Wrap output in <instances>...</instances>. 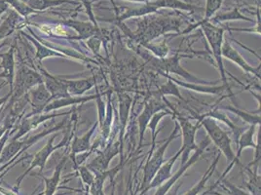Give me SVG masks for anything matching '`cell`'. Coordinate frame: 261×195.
Instances as JSON below:
<instances>
[{
  "instance_id": "cell-38",
  "label": "cell",
  "mask_w": 261,
  "mask_h": 195,
  "mask_svg": "<svg viewBox=\"0 0 261 195\" xmlns=\"http://www.w3.org/2000/svg\"><path fill=\"white\" fill-rule=\"evenodd\" d=\"M223 3V0H206V8L204 19L201 22H207L210 21L213 16L220 9L221 5Z\"/></svg>"
},
{
  "instance_id": "cell-41",
  "label": "cell",
  "mask_w": 261,
  "mask_h": 195,
  "mask_svg": "<svg viewBox=\"0 0 261 195\" xmlns=\"http://www.w3.org/2000/svg\"><path fill=\"white\" fill-rule=\"evenodd\" d=\"M102 44V40L98 36H92L87 39L88 47L93 52V54L99 56V50Z\"/></svg>"
},
{
  "instance_id": "cell-31",
  "label": "cell",
  "mask_w": 261,
  "mask_h": 195,
  "mask_svg": "<svg viewBox=\"0 0 261 195\" xmlns=\"http://www.w3.org/2000/svg\"><path fill=\"white\" fill-rule=\"evenodd\" d=\"M34 11H45L48 8L61 6L65 3H75L72 0H28L25 2Z\"/></svg>"
},
{
  "instance_id": "cell-46",
  "label": "cell",
  "mask_w": 261,
  "mask_h": 195,
  "mask_svg": "<svg viewBox=\"0 0 261 195\" xmlns=\"http://www.w3.org/2000/svg\"><path fill=\"white\" fill-rule=\"evenodd\" d=\"M127 1H132V2H138V3H146L148 1H151V0H127Z\"/></svg>"
},
{
  "instance_id": "cell-18",
  "label": "cell",
  "mask_w": 261,
  "mask_h": 195,
  "mask_svg": "<svg viewBox=\"0 0 261 195\" xmlns=\"http://www.w3.org/2000/svg\"><path fill=\"white\" fill-rule=\"evenodd\" d=\"M182 151L181 149L174 154V156H172L167 162H164L163 165L160 167V169L158 170V172L155 175V177L153 178L151 183L148 184L140 195H143L146 193L149 189L156 188L158 186H160L161 184H164L167 180H169L172 177V169L174 167V163L177 160V158L181 155Z\"/></svg>"
},
{
  "instance_id": "cell-44",
  "label": "cell",
  "mask_w": 261,
  "mask_h": 195,
  "mask_svg": "<svg viewBox=\"0 0 261 195\" xmlns=\"http://www.w3.org/2000/svg\"><path fill=\"white\" fill-rule=\"evenodd\" d=\"M10 97H11V92H9V93H8L6 96L0 98V108L6 104V102H7V101L10 99Z\"/></svg>"
},
{
  "instance_id": "cell-12",
  "label": "cell",
  "mask_w": 261,
  "mask_h": 195,
  "mask_svg": "<svg viewBox=\"0 0 261 195\" xmlns=\"http://www.w3.org/2000/svg\"><path fill=\"white\" fill-rule=\"evenodd\" d=\"M61 22L65 27L73 29L78 33V36H68V39L85 40L92 36H98L102 40V42L105 40L106 34L103 33V31L98 26H95L93 22H80L75 20H66Z\"/></svg>"
},
{
  "instance_id": "cell-15",
  "label": "cell",
  "mask_w": 261,
  "mask_h": 195,
  "mask_svg": "<svg viewBox=\"0 0 261 195\" xmlns=\"http://www.w3.org/2000/svg\"><path fill=\"white\" fill-rule=\"evenodd\" d=\"M35 69H38L39 74L43 77L44 85L50 93L52 101L69 96L65 79L50 75L46 69H44L42 65H40V63H38Z\"/></svg>"
},
{
  "instance_id": "cell-28",
  "label": "cell",
  "mask_w": 261,
  "mask_h": 195,
  "mask_svg": "<svg viewBox=\"0 0 261 195\" xmlns=\"http://www.w3.org/2000/svg\"><path fill=\"white\" fill-rule=\"evenodd\" d=\"M256 127L257 125H250V127L243 132L241 135H240L239 139L237 141L238 143V152L236 154V158L239 160L240 156L242 154V152L245 150V149H248V148H252L255 150L256 148V143L253 141V136H254V133L256 131Z\"/></svg>"
},
{
  "instance_id": "cell-36",
  "label": "cell",
  "mask_w": 261,
  "mask_h": 195,
  "mask_svg": "<svg viewBox=\"0 0 261 195\" xmlns=\"http://www.w3.org/2000/svg\"><path fill=\"white\" fill-rule=\"evenodd\" d=\"M5 2L9 6H11L14 11L17 12L20 16H22V18H28L30 15L37 13L22 0H5Z\"/></svg>"
},
{
  "instance_id": "cell-49",
  "label": "cell",
  "mask_w": 261,
  "mask_h": 195,
  "mask_svg": "<svg viewBox=\"0 0 261 195\" xmlns=\"http://www.w3.org/2000/svg\"><path fill=\"white\" fill-rule=\"evenodd\" d=\"M1 112H2V109H0V115H1Z\"/></svg>"
},
{
  "instance_id": "cell-22",
  "label": "cell",
  "mask_w": 261,
  "mask_h": 195,
  "mask_svg": "<svg viewBox=\"0 0 261 195\" xmlns=\"http://www.w3.org/2000/svg\"><path fill=\"white\" fill-rule=\"evenodd\" d=\"M65 82L67 88V92L70 96H83L93 87L97 86V78L95 76L78 80L65 79Z\"/></svg>"
},
{
  "instance_id": "cell-32",
  "label": "cell",
  "mask_w": 261,
  "mask_h": 195,
  "mask_svg": "<svg viewBox=\"0 0 261 195\" xmlns=\"http://www.w3.org/2000/svg\"><path fill=\"white\" fill-rule=\"evenodd\" d=\"M201 116H202V117H204V116H210V117H213V118H215L216 120L223 121V122L228 126L229 128L232 130L233 134L235 135L236 141H238L240 135L243 133V131L241 130L238 126H236L231 120L229 119L228 116H227L225 113L219 112L217 109L212 110L211 112H207V113H205V114H202Z\"/></svg>"
},
{
  "instance_id": "cell-35",
  "label": "cell",
  "mask_w": 261,
  "mask_h": 195,
  "mask_svg": "<svg viewBox=\"0 0 261 195\" xmlns=\"http://www.w3.org/2000/svg\"><path fill=\"white\" fill-rule=\"evenodd\" d=\"M221 108L235 113L236 115L239 116L241 119L246 121L250 125H257V126L260 125V114H251L250 112L243 111L241 109H235V108H232V107H221Z\"/></svg>"
},
{
  "instance_id": "cell-20",
  "label": "cell",
  "mask_w": 261,
  "mask_h": 195,
  "mask_svg": "<svg viewBox=\"0 0 261 195\" xmlns=\"http://www.w3.org/2000/svg\"><path fill=\"white\" fill-rule=\"evenodd\" d=\"M97 94L96 95H90V96H67V97L62 98V99H57L51 101L44 109L43 113H50L51 111H54L57 109H63L65 107L69 106H76V105H81L86 102H90L93 100H96Z\"/></svg>"
},
{
  "instance_id": "cell-16",
  "label": "cell",
  "mask_w": 261,
  "mask_h": 195,
  "mask_svg": "<svg viewBox=\"0 0 261 195\" xmlns=\"http://www.w3.org/2000/svg\"><path fill=\"white\" fill-rule=\"evenodd\" d=\"M221 55L222 58H225L229 61L233 62L234 64L239 65L240 67L246 71L248 75H252L254 77L260 79V65L253 67L249 65L246 60L243 58V56L240 54L237 50L234 49V47L231 45L228 39L224 40L222 44V49H221Z\"/></svg>"
},
{
  "instance_id": "cell-17",
  "label": "cell",
  "mask_w": 261,
  "mask_h": 195,
  "mask_svg": "<svg viewBox=\"0 0 261 195\" xmlns=\"http://www.w3.org/2000/svg\"><path fill=\"white\" fill-rule=\"evenodd\" d=\"M124 164H125V160L123 158V155H121V161L116 167L103 172H94L95 178H94L93 184H91V186L89 187V193L91 195H106L103 192V185L106 181L109 178L112 183L115 176L123 168Z\"/></svg>"
},
{
  "instance_id": "cell-19",
  "label": "cell",
  "mask_w": 261,
  "mask_h": 195,
  "mask_svg": "<svg viewBox=\"0 0 261 195\" xmlns=\"http://www.w3.org/2000/svg\"><path fill=\"white\" fill-rule=\"evenodd\" d=\"M0 68L3 71L0 74V78L6 80V84L10 86V92H12L14 79H15V46L12 45L10 49L5 53H0Z\"/></svg>"
},
{
  "instance_id": "cell-29",
  "label": "cell",
  "mask_w": 261,
  "mask_h": 195,
  "mask_svg": "<svg viewBox=\"0 0 261 195\" xmlns=\"http://www.w3.org/2000/svg\"><path fill=\"white\" fill-rule=\"evenodd\" d=\"M111 95L110 92L108 94V108L106 112V117L102 121V124L99 126V130L101 132V135L99 137L100 140V147H105V143L108 141L110 135V129H111V123H112V105H111Z\"/></svg>"
},
{
  "instance_id": "cell-3",
  "label": "cell",
  "mask_w": 261,
  "mask_h": 195,
  "mask_svg": "<svg viewBox=\"0 0 261 195\" xmlns=\"http://www.w3.org/2000/svg\"><path fill=\"white\" fill-rule=\"evenodd\" d=\"M196 118L199 121L200 125L203 126L205 130L207 131L210 140L216 144L219 152L226 157L227 161L234 165L240 164L239 160L236 158V154L232 150L231 139L229 137L228 133L220 128L218 124V120L210 116H199Z\"/></svg>"
},
{
  "instance_id": "cell-34",
  "label": "cell",
  "mask_w": 261,
  "mask_h": 195,
  "mask_svg": "<svg viewBox=\"0 0 261 195\" xmlns=\"http://www.w3.org/2000/svg\"><path fill=\"white\" fill-rule=\"evenodd\" d=\"M157 95L161 96V97H165V96H174V97L177 98L178 100H181L182 102H185V100L184 97L181 96L179 90H178V87L177 85L174 83L172 80L168 79L167 83L164 84L162 86L160 87L158 89L157 92H155Z\"/></svg>"
},
{
  "instance_id": "cell-33",
  "label": "cell",
  "mask_w": 261,
  "mask_h": 195,
  "mask_svg": "<svg viewBox=\"0 0 261 195\" xmlns=\"http://www.w3.org/2000/svg\"><path fill=\"white\" fill-rule=\"evenodd\" d=\"M247 21V22H252V20H250V18L244 16L239 9L236 7L234 8L232 11L225 12L223 14L218 15L216 17L213 18V21L216 22H227V21Z\"/></svg>"
},
{
  "instance_id": "cell-7",
  "label": "cell",
  "mask_w": 261,
  "mask_h": 195,
  "mask_svg": "<svg viewBox=\"0 0 261 195\" xmlns=\"http://www.w3.org/2000/svg\"><path fill=\"white\" fill-rule=\"evenodd\" d=\"M55 139H56V135L54 134V135H52L51 138L48 140L47 143L45 144V147H44L43 149L40 150L39 152H37V153L34 155V157L33 158V161L31 163L30 167L17 179L16 185H15V190H16V191L20 188L22 180H23L29 174L31 173L34 168H37V167H38V168H39V173L42 174L44 167H45V165H46V163H47V160H48L49 157L52 155V153H53L55 151H58V150L64 148V147L66 145V143L68 142V136H67V135H66L65 138H64L62 141H60L58 144H54Z\"/></svg>"
},
{
  "instance_id": "cell-24",
  "label": "cell",
  "mask_w": 261,
  "mask_h": 195,
  "mask_svg": "<svg viewBox=\"0 0 261 195\" xmlns=\"http://www.w3.org/2000/svg\"><path fill=\"white\" fill-rule=\"evenodd\" d=\"M22 16L14 10H11L9 15L0 23V40L5 39L6 37L10 36L12 33L18 29H20L22 25Z\"/></svg>"
},
{
  "instance_id": "cell-26",
  "label": "cell",
  "mask_w": 261,
  "mask_h": 195,
  "mask_svg": "<svg viewBox=\"0 0 261 195\" xmlns=\"http://www.w3.org/2000/svg\"><path fill=\"white\" fill-rule=\"evenodd\" d=\"M28 30H29L30 33H32L33 37H32V36H28L27 33H22L24 36H27L28 39L31 40V42L35 46V48H36L35 59L38 61V63L42 62L44 59H46V58H51V57H62V58H65V57H67V55L66 54H64V53L59 52V51H56L54 49H51V48L45 46L43 44L40 43V42L38 41V39L34 36V33H33V31H32L29 27H28Z\"/></svg>"
},
{
  "instance_id": "cell-27",
  "label": "cell",
  "mask_w": 261,
  "mask_h": 195,
  "mask_svg": "<svg viewBox=\"0 0 261 195\" xmlns=\"http://www.w3.org/2000/svg\"><path fill=\"white\" fill-rule=\"evenodd\" d=\"M119 99V121H120V143L123 145V137L124 133L127 127V121L130 113V105H132V98L126 93L118 94Z\"/></svg>"
},
{
  "instance_id": "cell-11",
  "label": "cell",
  "mask_w": 261,
  "mask_h": 195,
  "mask_svg": "<svg viewBox=\"0 0 261 195\" xmlns=\"http://www.w3.org/2000/svg\"><path fill=\"white\" fill-rule=\"evenodd\" d=\"M123 145L119 141L109 142V144L102 148V151H97V156L95 159L87 165L92 172H103L109 170V164L111 160L117 155H123Z\"/></svg>"
},
{
  "instance_id": "cell-2",
  "label": "cell",
  "mask_w": 261,
  "mask_h": 195,
  "mask_svg": "<svg viewBox=\"0 0 261 195\" xmlns=\"http://www.w3.org/2000/svg\"><path fill=\"white\" fill-rule=\"evenodd\" d=\"M180 22L176 19H145L139 23V30L136 33H127L133 39L141 45L148 44L154 38L168 32H178Z\"/></svg>"
},
{
  "instance_id": "cell-4",
  "label": "cell",
  "mask_w": 261,
  "mask_h": 195,
  "mask_svg": "<svg viewBox=\"0 0 261 195\" xmlns=\"http://www.w3.org/2000/svg\"><path fill=\"white\" fill-rule=\"evenodd\" d=\"M180 130L178 122L175 120L174 122V129L173 132L171 133L170 137L166 140L163 144L157 149L155 152L151 154L150 156H148L146 163L143 167V177H142V184H141V187L139 189V191L142 192V190L151 183L153 178L155 177L156 173L158 172V170L160 169V167L163 165L165 162L164 160V156H165V152L167 151L169 144L172 142L173 140L176 139L178 136V132Z\"/></svg>"
},
{
  "instance_id": "cell-5",
  "label": "cell",
  "mask_w": 261,
  "mask_h": 195,
  "mask_svg": "<svg viewBox=\"0 0 261 195\" xmlns=\"http://www.w3.org/2000/svg\"><path fill=\"white\" fill-rule=\"evenodd\" d=\"M40 83H43V77L36 69L27 65H21L15 75L9 103L16 102L28 95L30 90Z\"/></svg>"
},
{
  "instance_id": "cell-21",
  "label": "cell",
  "mask_w": 261,
  "mask_h": 195,
  "mask_svg": "<svg viewBox=\"0 0 261 195\" xmlns=\"http://www.w3.org/2000/svg\"><path fill=\"white\" fill-rule=\"evenodd\" d=\"M98 122H96L93 127L88 131L85 135H83L82 137H77L74 136L73 140L71 141V152H70V158L72 160V162L75 163V156L83 153V152H87L91 150L92 144H91V138L94 135L95 131L98 128Z\"/></svg>"
},
{
  "instance_id": "cell-43",
  "label": "cell",
  "mask_w": 261,
  "mask_h": 195,
  "mask_svg": "<svg viewBox=\"0 0 261 195\" xmlns=\"http://www.w3.org/2000/svg\"><path fill=\"white\" fill-rule=\"evenodd\" d=\"M8 8H9V5L5 2V0H0V17L2 16V14H4L8 10Z\"/></svg>"
},
{
  "instance_id": "cell-10",
  "label": "cell",
  "mask_w": 261,
  "mask_h": 195,
  "mask_svg": "<svg viewBox=\"0 0 261 195\" xmlns=\"http://www.w3.org/2000/svg\"><path fill=\"white\" fill-rule=\"evenodd\" d=\"M210 143H211V140H210L208 137L206 138L205 140H203L202 142L198 145L194 154L187 160V162L185 163V164H180V168L174 175H172V177L169 180H167L164 184H161L160 186H158V188H157V190H156L154 195L167 194L169 192V190L173 187V185H174L175 183L179 180V178H181V176H184V174L186 172V170L188 168H190L193 164H195L199 160L200 156L203 154V152H205V150L207 149V145Z\"/></svg>"
},
{
  "instance_id": "cell-47",
  "label": "cell",
  "mask_w": 261,
  "mask_h": 195,
  "mask_svg": "<svg viewBox=\"0 0 261 195\" xmlns=\"http://www.w3.org/2000/svg\"><path fill=\"white\" fill-rule=\"evenodd\" d=\"M110 195H115V184H112V190Z\"/></svg>"
},
{
  "instance_id": "cell-39",
  "label": "cell",
  "mask_w": 261,
  "mask_h": 195,
  "mask_svg": "<svg viewBox=\"0 0 261 195\" xmlns=\"http://www.w3.org/2000/svg\"><path fill=\"white\" fill-rule=\"evenodd\" d=\"M247 170L250 175V181L247 184V187L252 192V195H260V176L256 172H252L250 167H247Z\"/></svg>"
},
{
  "instance_id": "cell-37",
  "label": "cell",
  "mask_w": 261,
  "mask_h": 195,
  "mask_svg": "<svg viewBox=\"0 0 261 195\" xmlns=\"http://www.w3.org/2000/svg\"><path fill=\"white\" fill-rule=\"evenodd\" d=\"M74 170L76 171L78 175L80 176V179L82 181L83 184L89 188L91 186V184L94 182V178H95V174L93 173L87 166L84 165H74L73 166Z\"/></svg>"
},
{
  "instance_id": "cell-14",
  "label": "cell",
  "mask_w": 261,
  "mask_h": 195,
  "mask_svg": "<svg viewBox=\"0 0 261 195\" xmlns=\"http://www.w3.org/2000/svg\"><path fill=\"white\" fill-rule=\"evenodd\" d=\"M29 104L32 106V112L28 116H33L43 113L46 106L52 101V97L44 83L33 87L28 93Z\"/></svg>"
},
{
  "instance_id": "cell-9",
  "label": "cell",
  "mask_w": 261,
  "mask_h": 195,
  "mask_svg": "<svg viewBox=\"0 0 261 195\" xmlns=\"http://www.w3.org/2000/svg\"><path fill=\"white\" fill-rule=\"evenodd\" d=\"M155 94V93H153ZM156 96L151 98L144 106V109L142 112V114L139 116L138 122H139V135H140V141H139V149H141L142 145V141L144 139V133L147 128V125L149 123L150 119L152 118L153 115L164 109H171L173 111H175V109L171 106V104L165 99L158 98V95L155 94Z\"/></svg>"
},
{
  "instance_id": "cell-45",
  "label": "cell",
  "mask_w": 261,
  "mask_h": 195,
  "mask_svg": "<svg viewBox=\"0 0 261 195\" xmlns=\"http://www.w3.org/2000/svg\"><path fill=\"white\" fill-rule=\"evenodd\" d=\"M245 2L249 3V4H252V5H255L256 8H259L260 7V0H244Z\"/></svg>"
},
{
  "instance_id": "cell-23",
  "label": "cell",
  "mask_w": 261,
  "mask_h": 195,
  "mask_svg": "<svg viewBox=\"0 0 261 195\" xmlns=\"http://www.w3.org/2000/svg\"><path fill=\"white\" fill-rule=\"evenodd\" d=\"M159 74H161L162 76H165L167 79H170L172 80L174 83H175L176 85H179V86L185 87L186 89H189V90H193L196 92H200V93H206V94H213V95H219V94H222L224 91L228 90L229 93H231L230 91V88L225 86V85H221V86H202L200 84H192V83H188V82H181L179 80H176L174 77L169 76L168 74H165L162 71H158Z\"/></svg>"
},
{
  "instance_id": "cell-13",
  "label": "cell",
  "mask_w": 261,
  "mask_h": 195,
  "mask_svg": "<svg viewBox=\"0 0 261 195\" xmlns=\"http://www.w3.org/2000/svg\"><path fill=\"white\" fill-rule=\"evenodd\" d=\"M70 112H72V110L66 111L65 113H41V114H37V115H33V116H28L25 115L24 118L22 120L21 124L18 127V133L11 138V141H19L22 137L28 135L31 131L37 128L41 123H43L45 121L53 119L55 117L58 116H62V115H67Z\"/></svg>"
},
{
  "instance_id": "cell-30",
  "label": "cell",
  "mask_w": 261,
  "mask_h": 195,
  "mask_svg": "<svg viewBox=\"0 0 261 195\" xmlns=\"http://www.w3.org/2000/svg\"><path fill=\"white\" fill-rule=\"evenodd\" d=\"M220 158V153H218V156L216 157V159L214 160V162L212 163V165L207 168L206 173L204 174V176L202 177V179L200 180V182L198 184H195L189 191H187L185 194L184 195H199L201 192H203V190L206 187L207 181L210 180V178L213 176L214 172L216 171V167L218 165V161Z\"/></svg>"
},
{
  "instance_id": "cell-50",
  "label": "cell",
  "mask_w": 261,
  "mask_h": 195,
  "mask_svg": "<svg viewBox=\"0 0 261 195\" xmlns=\"http://www.w3.org/2000/svg\"><path fill=\"white\" fill-rule=\"evenodd\" d=\"M130 193H132V195H134V193H133V191H130Z\"/></svg>"
},
{
  "instance_id": "cell-48",
  "label": "cell",
  "mask_w": 261,
  "mask_h": 195,
  "mask_svg": "<svg viewBox=\"0 0 261 195\" xmlns=\"http://www.w3.org/2000/svg\"><path fill=\"white\" fill-rule=\"evenodd\" d=\"M6 42H4V43H2V44H0V49H1V48H2V47H4V46H5V45H6Z\"/></svg>"
},
{
  "instance_id": "cell-6",
  "label": "cell",
  "mask_w": 261,
  "mask_h": 195,
  "mask_svg": "<svg viewBox=\"0 0 261 195\" xmlns=\"http://www.w3.org/2000/svg\"><path fill=\"white\" fill-rule=\"evenodd\" d=\"M147 59V61L154 66L158 71H162L165 74H173L181 76L186 82L192 84H204L208 82L200 79L196 76H192L180 65V56L175 54L171 58H150L149 56L142 55Z\"/></svg>"
},
{
  "instance_id": "cell-25",
  "label": "cell",
  "mask_w": 261,
  "mask_h": 195,
  "mask_svg": "<svg viewBox=\"0 0 261 195\" xmlns=\"http://www.w3.org/2000/svg\"><path fill=\"white\" fill-rule=\"evenodd\" d=\"M65 162H66V158L62 159V161L56 166L54 174L51 177L47 178V177H45L43 175H41V177H42L44 181V185H45L43 195L56 194V191L58 190L59 185H60V183H61L62 172H63V169L65 167Z\"/></svg>"
},
{
  "instance_id": "cell-42",
  "label": "cell",
  "mask_w": 261,
  "mask_h": 195,
  "mask_svg": "<svg viewBox=\"0 0 261 195\" xmlns=\"http://www.w3.org/2000/svg\"><path fill=\"white\" fill-rule=\"evenodd\" d=\"M11 133V129H8L2 135V137L0 138V156H1V153H2V151H3L4 147H5V144L7 143V141H9Z\"/></svg>"
},
{
  "instance_id": "cell-1",
  "label": "cell",
  "mask_w": 261,
  "mask_h": 195,
  "mask_svg": "<svg viewBox=\"0 0 261 195\" xmlns=\"http://www.w3.org/2000/svg\"><path fill=\"white\" fill-rule=\"evenodd\" d=\"M202 28V31L205 34L206 38H207V42L210 44V47L212 49V53L213 56L217 62V66H218V71L221 76V79L223 82V85L228 87V81H227V77H226V71L223 65V59H222V55H221V49H222V44L224 41V32L226 31V29L223 28H219L215 25H213L210 21L207 22H199L191 26L190 28L186 29L185 32H182V34L185 33H190L192 30L196 29L197 27Z\"/></svg>"
},
{
  "instance_id": "cell-40",
  "label": "cell",
  "mask_w": 261,
  "mask_h": 195,
  "mask_svg": "<svg viewBox=\"0 0 261 195\" xmlns=\"http://www.w3.org/2000/svg\"><path fill=\"white\" fill-rule=\"evenodd\" d=\"M220 183H221L222 187H223L225 190H227V192H229L231 195H251L247 193L246 191H244L243 189H241L239 187L235 186L234 184H231L227 180H223V179H222V180L220 181Z\"/></svg>"
},
{
  "instance_id": "cell-8",
  "label": "cell",
  "mask_w": 261,
  "mask_h": 195,
  "mask_svg": "<svg viewBox=\"0 0 261 195\" xmlns=\"http://www.w3.org/2000/svg\"><path fill=\"white\" fill-rule=\"evenodd\" d=\"M174 118L178 122L179 128L182 133V147L180 148L181 153V164L187 162L189 159V153L194 151L195 152L198 148L196 144L195 136L198 129L201 127L199 121L197 124H192L188 118H185L184 116H180L177 112H175Z\"/></svg>"
}]
</instances>
